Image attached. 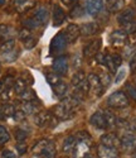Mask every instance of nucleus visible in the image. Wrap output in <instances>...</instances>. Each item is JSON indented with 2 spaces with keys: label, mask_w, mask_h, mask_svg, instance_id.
<instances>
[{
  "label": "nucleus",
  "mask_w": 136,
  "mask_h": 158,
  "mask_svg": "<svg viewBox=\"0 0 136 158\" xmlns=\"http://www.w3.org/2000/svg\"><path fill=\"white\" fill-rule=\"evenodd\" d=\"M129 98L125 93L122 91H116V93L111 94L107 99V105L112 109H125L129 106Z\"/></svg>",
  "instance_id": "1"
},
{
  "label": "nucleus",
  "mask_w": 136,
  "mask_h": 158,
  "mask_svg": "<svg viewBox=\"0 0 136 158\" xmlns=\"http://www.w3.org/2000/svg\"><path fill=\"white\" fill-rule=\"evenodd\" d=\"M58 119L56 116H53L50 111L47 110H42V111H38L34 115V123L37 127L39 128H46V127H54L57 124Z\"/></svg>",
  "instance_id": "2"
},
{
  "label": "nucleus",
  "mask_w": 136,
  "mask_h": 158,
  "mask_svg": "<svg viewBox=\"0 0 136 158\" xmlns=\"http://www.w3.org/2000/svg\"><path fill=\"white\" fill-rule=\"evenodd\" d=\"M67 38L64 35L63 32H59L58 34H56L53 37L52 39V42H50V47H49V52H50V55H59L61 52H63L67 47Z\"/></svg>",
  "instance_id": "3"
},
{
  "label": "nucleus",
  "mask_w": 136,
  "mask_h": 158,
  "mask_svg": "<svg viewBox=\"0 0 136 158\" xmlns=\"http://www.w3.org/2000/svg\"><path fill=\"white\" fill-rule=\"evenodd\" d=\"M87 82H88V86H90V93L93 95V96H101L103 94V91H105V87L102 86L101 84V80H100V77L96 73H90L87 76Z\"/></svg>",
  "instance_id": "4"
},
{
  "label": "nucleus",
  "mask_w": 136,
  "mask_h": 158,
  "mask_svg": "<svg viewBox=\"0 0 136 158\" xmlns=\"http://www.w3.org/2000/svg\"><path fill=\"white\" fill-rule=\"evenodd\" d=\"M120 147L125 152H134L136 149V134L124 133V135L120 138Z\"/></svg>",
  "instance_id": "5"
},
{
  "label": "nucleus",
  "mask_w": 136,
  "mask_h": 158,
  "mask_svg": "<svg viewBox=\"0 0 136 158\" xmlns=\"http://www.w3.org/2000/svg\"><path fill=\"white\" fill-rule=\"evenodd\" d=\"M101 46H102V41L98 38V39H93L90 43H87L83 48V56L86 58H92L94 56H97L100 53V49H101Z\"/></svg>",
  "instance_id": "6"
},
{
  "label": "nucleus",
  "mask_w": 136,
  "mask_h": 158,
  "mask_svg": "<svg viewBox=\"0 0 136 158\" xmlns=\"http://www.w3.org/2000/svg\"><path fill=\"white\" fill-rule=\"evenodd\" d=\"M52 67H53V71L58 73L59 76L66 75L68 72V67H70V66H68V58L66 56H57L53 60Z\"/></svg>",
  "instance_id": "7"
},
{
  "label": "nucleus",
  "mask_w": 136,
  "mask_h": 158,
  "mask_svg": "<svg viewBox=\"0 0 136 158\" xmlns=\"http://www.w3.org/2000/svg\"><path fill=\"white\" fill-rule=\"evenodd\" d=\"M90 122L96 129H108L107 128V122H106L105 110H98L96 113H93L91 115Z\"/></svg>",
  "instance_id": "8"
},
{
  "label": "nucleus",
  "mask_w": 136,
  "mask_h": 158,
  "mask_svg": "<svg viewBox=\"0 0 136 158\" xmlns=\"http://www.w3.org/2000/svg\"><path fill=\"white\" fill-rule=\"evenodd\" d=\"M127 33L124 31H114L110 34V43L115 47H124L127 43Z\"/></svg>",
  "instance_id": "9"
},
{
  "label": "nucleus",
  "mask_w": 136,
  "mask_h": 158,
  "mask_svg": "<svg viewBox=\"0 0 136 158\" xmlns=\"http://www.w3.org/2000/svg\"><path fill=\"white\" fill-rule=\"evenodd\" d=\"M83 8L90 15H97L103 9V2L102 0H85Z\"/></svg>",
  "instance_id": "10"
},
{
  "label": "nucleus",
  "mask_w": 136,
  "mask_h": 158,
  "mask_svg": "<svg viewBox=\"0 0 136 158\" xmlns=\"http://www.w3.org/2000/svg\"><path fill=\"white\" fill-rule=\"evenodd\" d=\"M121 63H122V57L120 55H116V53L115 55H108L107 53L106 61H105V66L110 70V72L115 73L117 71V69L121 66Z\"/></svg>",
  "instance_id": "11"
},
{
  "label": "nucleus",
  "mask_w": 136,
  "mask_h": 158,
  "mask_svg": "<svg viewBox=\"0 0 136 158\" xmlns=\"http://www.w3.org/2000/svg\"><path fill=\"white\" fill-rule=\"evenodd\" d=\"M117 20L118 23L122 25H125L127 23H131V22H135L136 20V10L134 8H127L125 10H122L118 17H117Z\"/></svg>",
  "instance_id": "12"
},
{
  "label": "nucleus",
  "mask_w": 136,
  "mask_h": 158,
  "mask_svg": "<svg viewBox=\"0 0 136 158\" xmlns=\"http://www.w3.org/2000/svg\"><path fill=\"white\" fill-rule=\"evenodd\" d=\"M90 140H77L76 148L73 151V157L74 158H85L86 154L90 152Z\"/></svg>",
  "instance_id": "13"
},
{
  "label": "nucleus",
  "mask_w": 136,
  "mask_h": 158,
  "mask_svg": "<svg viewBox=\"0 0 136 158\" xmlns=\"http://www.w3.org/2000/svg\"><path fill=\"white\" fill-rule=\"evenodd\" d=\"M53 114H54V116H56L58 120H67V119H72V116L74 115V113H72V111L68 110L67 108H64L61 102H59L58 105H56V106L53 108Z\"/></svg>",
  "instance_id": "14"
},
{
  "label": "nucleus",
  "mask_w": 136,
  "mask_h": 158,
  "mask_svg": "<svg viewBox=\"0 0 136 158\" xmlns=\"http://www.w3.org/2000/svg\"><path fill=\"white\" fill-rule=\"evenodd\" d=\"M63 33H64V35L67 38V41L70 42V43H73V42L77 41L78 37L81 35V29H79V27H78L77 24H70L64 29Z\"/></svg>",
  "instance_id": "15"
},
{
  "label": "nucleus",
  "mask_w": 136,
  "mask_h": 158,
  "mask_svg": "<svg viewBox=\"0 0 136 158\" xmlns=\"http://www.w3.org/2000/svg\"><path fill=\"white\" fill-rule=\"evenodd\" d=\"M101 144L111 148H118L120 147V138L115 133H106L101 137Z\"/></svg>",
  "instance_id": "16"
},
{
  "label": "nucleus",
  "mask_w": 136,
  "mask_h": 158,
  "mask_svg": "<svg viewBox=\"0 0 136 158\" xmlns=\"http://www.w3.org/2000/svg\"><path fill=\"white\" fill-rule=\"evenodd\" d=\"M97 154H98V158H118L117 148L106 147L103 144H101L97 148Z\"/></svg>",
  "instance_id": "17"
},
{
  "label": "nucleus",
  "mask_w": 136,
  "mask_h": 158,
  "mask_svg": "<svg viewBox=\"0 0 136 158\" xmlns=\"http://www.w3.org/2000/svg\"><path fill=\"white\" fill-rule=\"evenodd\" d=\"M52 19H53V25H54V27H58V25H61L66 20V13H64V10L61 6H58V5H54L53 6V13H52Z\"/></svg>",
  "instance_id": "18"
},
{
  "label": "nucleus",
  "mask_w": 136,
  "mask_h": 158,
  "mask_svg": "<svg viewBox=\"0 0 136 158\" xmlns=\"http://www.w3.org/2000/svg\"><path fill=\"white\" fill-rule=\"evenodd\" d=\"M81 29V34L82 35H86V37H90V35H94L97 32H98V24L97 23H93V22H90V23H85L79 27Z\"/></svg>",
  "instance_id": "19"
},
{
  "label": "nucleus",
  "mask_w": 136,
  "mask_h": 158,
  "mask_svg": "<svg viewBox=\"0 0 136 158\" xmlns=\"http://www.w3.org/2000/svg\"><path fill=\"white\" fill-rule=\"evenodd\" d=\"M76 144H77V138L74 135H68L62 144V151L66 154H72L74 148H76Z\"/></svg>",
  "instance_id": "20"
},
{
  "label": "nucleus",
  "mask_w": 136,
  "mask_h": 158,
  "mask_svg": "<svg viewBox=\"0 0 136 158\" xmlns=\"http://www.w3.org/2000/svg\"><path fill=\"white\" fill-rule=\"evenodd\" d=\"M35 20L40 24V27H43V25H46L48 23V18H49V13L47 10L46 6H40L37 13H35V15H34Z\"/></svg>",
  "instance_id": "21"
},
{
  "label": "nucleus",
  "mask_w": 136,
  "mask_h": 158,
  "mask_svg": "<svg viewBox=\"0 0 136 158\" xmlns=\"http://www.w3.org/2000/svg\"><path fill=\"white\" fill-rule=\"evenodd\" d=\"M125 6V0H106V8L111 13L121 11Z\"/></svg>",
  "instance_id": "22"
},
{
  "label": "nucleus",
  "mask_w": 136,
  "mask_h": 158,
  "mask_svg": "<svg viewBox=\"0 0 136 158\" xmlns=\"http://www.w3.org/2000/svg\"><path fill=\"white\" fill-rule=\"evenodd\" d=\"M49 142H50V140H49V139H47V138L38 140V142L34 144V146H33V148H32L33 154H34V156H42V154H43V152L46 151V148L48 147Z\"/></svg>",
  "instance_id": "23"
},
{
  "label": "nucleus",
  "mask_w": 136,
  "mask_h": 158,
  "mask_svg": "<svg viewBox=\"0 0 136 158\" xmlns=\"http://www.w3.org/2000/svg\"><path fill=\"white\" fill-rule=\"evenodd\" d=\"M0 113H2L3 118L4 119H6V118H10V116H14V113H15V108L11 104H3L0 105Z\"/></svg>",
  "instance_id": "24"
},
{
  "label": "nucleus",
  "mask_w": 136,
  "mask_h": 158,
  "mask_svg": "<svg viewBox=\"0 0 136 158\" xmlns=\"http://www.w3.org/2000/svg\"><path fill=\"white\" fill-rule=\"evenodd\" d=\"M20 99L24 101V102H29V101H34L37 99V94H35V91L30 87H26L23 93L19 95Z\"/></svg>",
  "instance_id": "25"
},
{
  "label": "nucleus",
  "mask_w": 136,
  "mask_h": 158,
  "mask_svg": "<svg viewBox=\"0 0 136 158\" xmlns=\"http://www.w3.org/2000/svg\"><path fill=\"white\" fill-rule=\"evenodd\" d=\"M53 91H54V94H56V96L63 98L67 94V91H68V85L64 81H61L56 86H53Z\"/></svg>",
  "instance_id": "26"
},
{
  "label": "nucleus",
  "mask_w": 136,
  "mask_h": 158,
  "mask_svg": "<svg viewBox=\"0 0 136 158\" xmlns=\"http://www.w3.org/2000/svg\"><path fill=\"white\" fill-rule=\"evenodd\" d=\"M87 80V77H86V73L83 71H77L73 77H72V85L74 87H78L79 85H82L85 81Z\"/></svg>",
  "instance_id": "27"
},
{
  "label": "nucleus",
  "mask_w": 136,
  "mask_h": 158,
  "mask_svg": "<svg viewBox=\"0 0 136 158\" xmlns=\"http://www.w3.org/2000/svg\"><path fill=\"white\" fill-rule=\"evenodd\" d=\"M56 153H57V149H56V144L54 142H49L48 147L46 148V151L43 152V154L40 156L42 158H56Z\"/></svg>",
  "instance_id": "28"
},
{
  "label": "nucleus",
  "mask_w": 136,
  "mask_h": 158,
  "mask_svg": "<svg viewBox=\"0 0 136 158\" xmlns=\"http://www.w3.org/2000/svg\"><path fill=\"white\" fill-rule=\"evenodd\" d=\"M22 110L25 113V114H34V113H37V110H38V105L37 104H34L33 101H29V102H23L22 104Z\"/></svg>",
  "instance_id": "29"
},
{
  "label": "nucleus",
  "mask_w": 136,
  "mask_h": 158,
  "mask_svg": "<svg viewBox=\"0 0 136 158\" xmlns=\"http://www.w3.org/2000/svg\"><path fill=\"white\" fill-rule=\"evenodd\" d=\"M46 77H47V81H48V84L53 87V86H56L57 84H59L61 81H62V78H61V76L58 75V73H56V72H48L47 75H46Z\"/></svg>",
  "instance_id": "30"
},
{
  "label": "nucleus",
  "mask_w": 136,
  "mask_h": 158,
  "mask_svg": "<svg viewBox=\"0 0 136 158\" xmlns=\"http://www.w3.org/2000/svg\"><path fill=\"white\" fill-rule=\"evenodd\" d=\"M18 56H19V52L15 51V49H13L10 52H5V53H3L2 55V60L4 62H8L9 63V62H14L18 58Z\"/></svg>",
  "instance_id": "31"
},
{
  "label": "nucleus",
  "mask_w": 136,
  "mask_h": 158,
  "mask_svg": "<svg viewBox=\"0 0 136 158\" xmlns=\"http://www.w3.org/2000/svg\"><path fill=\"white\" fill-rule=\"evenodd\" d=\"M13 49H15V41L14 39H6L5 42L0 44V51L5 53V52H10Z\"/></svg>",
  "instance_id": "32"
},
{
  "label": "nucleus",
  "mask_w": 136,
  "mask_h": 158,
  "mask_svg": "<svg viewBox=\"0 0 136 158\" xmlns=\"http://www.w3.org/2000/svg\"><path fill=\"white\" fill-rule=\"evenodd\" d=\"M105 115H106V122H107V128H115L117 124V118L108 110H105Z\"/></svg>",
  "instance_id": "33"
},
{
  "label": "nucleus",
  "mask_w": 136,
  "mask_h": 158,
  "mask_svg": "<svg viewBox=\"0 0 136 158\" xmlns=\"http://www.w3.org/2000/svg\"><path fill=\"white\" fill-rule=\"evenodd\" d=\"M25 89H26V84L22 80V78H18V80H15L14 84H13V90H14L18 95H20Z\"/></svg>",
  "instance_id": "34"
},
{
  "label": "nucleus",
  "mask_w": 136,
  "mask_h": 158,
  "mask_svg": "<svg viewBox=\"0 0 136 158\" xmlns=\"http://www.w3.org/2000/svg\"><path fill=\"white\" fill-rule=\"evenodd\" d=\"M23 25H24V28H28L29 31H32V29H37V28L40 27V24L35 20L34 17H33V18H29V19H25V20L23 22Z\"/></svg>",
  "instance_id": "35"
},
{
  "label": "nucleus",
  "mask_w": 136,
  "mask_h": 158,
  "mask_svg": "<svg viewBox=\"0 0 136 158\" xmlns=\"http://www.w3.org/2000/svg\"><path fill=\"white\" fill-rule=\"evenodd\" d=\"M9 140H10V134H9V131L6 130L5 127L0 125V146H3V144L8 143Z\"/></svg>",
  "instance_id": "36"
},
{
  "label": "nucleus",
  "mask_w": 136,
  "mask_h": 158,
  "mask_svg": "<svg viewBox=\"0 0 136 158\" xmlns=\"http://www.w3.org/2000/svg\"><path fill=\"white\" fill-rule=\"evenodd\" d=\"M71 17L72 18H78V17H82L85 14V8L83 6H81L78 4H74V6H72L71 9Z\"/></svg>",
  "instance_id": "37"
},
{
  "label": "nucleus",
  "mask_w": 136,
  "mask_h": 158,
  "mask_svg": "<svg viewBox=\"0 0 136 158\" xmlns=\"http://www.w3.org/2000/svg\"><path fill=\"white\" fill-rule=\"evenodd\" d=\"M14 137H15V139H17L18 143H23V142L26 139V137H28V134H26V131H25L24 129L18 128V129H15V131H14Z\"/></svg>",
  "instance_id": "38"
},
{
  "label": "nucleus",
  "mask_w": 136,
  "mask_h": 158,
  "mask_svg": "<svg viewBox=\"0 0 136 158\" xmlns=\"http://www.w3.org/2000/svg\"><path fill=\"white\" fill-rule=\"evenodd\" d=\"M98 77H100V80H101V84H102V86L106 89L107 86H110V84H111V75L108 73V72H101L100 75H98Z\"/></svg>",
  "instance_id": "39"
},
{
  "label": "nucleus",
  "mask_w": 136,
  "mask_h": 158,
  "mask_svg": "<svg viewBox=\"0 0 136 158\" xmlns=\"http://www.w3.org/2000/svg\"><path fill=\"white\" fill-rule=\"evenodd\" d=\"M11 90H13V86H5L2 93H0V99L3 101H8L11 96Z\"/></svg>",
  "instance_id": "40"
},
{
  "label": "nucleus",
  "mask_w": 136,
  "mask_h": 158,
  "mask_svg": "<svg viewBox=\"0 0 136 158\" xmlns=\"http://www.w3.org/2000/svg\"><path fill=\"white\" fill-rule=\"evenodd\" d=\"M126 91H127V98H131L134 101H136V86L132 84H127Z\"/></svg>",
  "instance_id": "41"
},
{
  "label": "nucleus",
  "mask_w": 136,
  "mask_h": 158,
  "mask_svg": "<svg viewBox=\"0 0 136 158\" xmlns=\"http://www.w3.org/2000/svg\"><path fill=\"white\" fill-rule=\"evenodd\" d=\"M34 3H35V0H26L25 3H23V4L18 5L17 8H18V10H19V11H26V10L30 9V8L34 5Z\"/></svg>",
  "instance_id": "42"
},
{
  "label": "nucleus",
  "mask_w": 136,
  "mask_h": 158,
  "mask_svg": "<svg viewBox=\"0 0 136 158\" xmlns=\"http://www.w3.org/2000/svg\"><path fill=\"white\" fill-rule=\"evenodd\" d=\"M23 42H24V46H25L26 49H32V48H34L35 44H37V39H35L33 35H30V37H28V38H26L25 41H23Z\"/></svg>",
  "instance_id": "43"
},
{
  "label": "nucleus",
  "mask_w": 136,
  "mask_h": 158,
  "mask_svg": "<svg viewBox=\"0 0 136 158\" xmlns=\"http://www.w3.org/2000/svg\"><path fill=\"white\" fill-rule=\"evenodd\" d=\"M25 116H26V114H25L22 109L15 110V113H14V119H15L17 122H24V120H25Z\"/></svg>",
  "instance_id": "44"
},
{
  "label": "nucleus",
  "mask_w": 136,
  "mask_h": 158,
  "mask_svg": "<svg viewBox=\"0 0 136 158\" xmlns=\"http://www.w3.org/2000/svg\"><path fill=\"white\" fill-rule=\"evenodd\" d=\"M81 64H82V57H81L78 53H76L73 56V62H72V66L74 69H79Z\"/></svg>",
  "instance_id": "45"
},
{
  "label": "nucleus",
  "mask_w": 136,
  "mask_h": 158,
  "mask_svg": "<svg viewBox=\"0 0 136 158\" xmlns=\"http://www.w3.org/2000/svg\"><path fill=\"white\" fill-rule=\"evenodd\" d=\"M30 35H32V33H30V31L28 28H22L19 31V37H20L22 41H25V39L28 37H30Z\"/></svg>",
  "instance_id": "46"
},
{
  "label": "nucleus",
  "mask_w": 136,
  "mask_h": 158,
  "mask_svg": "<svg viewBox=\"0 0 136 158\" xmlns=\"http://www.w3.org/2000/svg\"><path fill=\"white\" fill-rule=\"evenodd\" d=\"M2 158H17V154L10 149H4L2 152Z\"/></svg>",
  "instance_id": "47"
},
{
  "label": "nucleus",
  "mask_w": 136,
  "mask_h": 158,
  "mask_svg": "<svg viewBox=\"0 0 136 158\" xmlns=\"http://www.w3.org/2000/svg\"><path fill=\"white\" fill-rule=\"evenodd\" d=\"M130 70L131 72H136V52L130 58Z\"/></svg>",
  "instance_id": "48"
},
{
  "label": "nucleus",
  "mask_w": 136,
  "mask_h": 158,
  "mask_svg": "<svg viewBox=\"0 0 136 158\" xmlns=\"http://www.w3.org/2000/svg\"><path fill=\"white\" fill-rule=\"evenodd\" d=\"M15 148H17L18 154H24V153L26 152V146H25V143H24V142H23V143H18Z\"/></svg>",
  "instance_id": "49"
},
{
  "label": "nucleus",
  "mask_w": 136,
  "mask_h": 158,
  "mask_svg": "<svg viewBox=\"0 0 136 158\" xmlns=\"http://www.w3.org/2000/svg\"><path fill=\"white\" fill-rule=\"evenodd\" d=\"M125 75H126V71H125V69H121V70L118 71V73H117V77H116V80H115V82H116V84L121 82L122 80H124V77H125Z\"/></svg>",
  "instance_id": "50"
},
{
  "label": "nucleus",
  "mask_w": 136,
  "mask_h": 158,
  "mask_svg": "<svg viewBox=\"0 0 136 158\" xmlns=\"http://www.w3.org/2000/svg\"><path fill=\"white\" fill-rule=\"evenodd\" d=\"M106 56H107V53H98V55L96 56V60H97V62H98L100 64H105V61H106Z\"/></svg>",
  "instance_id": "51"
},
{
  "label": "nucleus",
  "mask_w": 136,
  "mask_h": 158,
  "mask_svg": "<svg viewBox=\"0 0 136 158\" xmlns=\"http://www.w3.org/2000/svg\"><path fill=\"white\" fill-rule=\"evenodd\" d=\"M62 2L66 4V5H72V4H74L77 0H62Z\"/></svg>",
  "instance_id": "52"
},
{
  "label": "nucleus",
  "mask_w": 136,
  "mask_h": 158,
  "mask_svg": "<svg viewBox=\"0 0 136 158\" xmlns=\"http://www.w3.org/2000/svg\"><path fill=\"white\" fill-rule=\"evenodd\" d=\"M4 87H5V85H4V80H0V93L3 91Z\"/></svg>",
  "instance_id": "53"
},
{
  "label": "nucleus",
  "mask_w": 136,
  "mask_h": 158,
  "mask_svg": "<svg viewBox=\"0 0 136 158\" xmlns=\"http://www.w3.org/2000/svg\"><path fill=\"white\" fill-rule=\"evenodd\" d=\"M14 2H15V4H17V6H18V5H20V4H23V3H25V2H26V0H14Z\"/></svg>",
  "instance_id": "54"
},
{
  "label": "nucleus",
  "mask_w": 136,
  "mask_h": 158,
  "mask_svg": "<svg viewBox=\"0 0 136 158\" xmlns=\"http://www.w3.org/2000/svg\"><path fill=\"white\" fill-rule=\"evenodd\" d=\"M132 158H136V149L132 152Z\"/></svg>",
  "instance_id": "55"
},
{
  "label": "nucleus",
  "mask_w": 136,
  "mask_h": 158,
  "mask_svg": "<svg viewBox=\"0 0 136 158\" xmlns=\"http://www.w3.org/2000/svg\"><path fill=\"white\" fill-rule=\"evenodd\" d=\"M5 4V0H0V5H4Z\"/></svg>",
  "instance_id": "56"
},
{
  "label": "nucleus",
  "mask_w": 136,
  "mask_h": 158,
  "mask_svg": "<svg viewBox=\"0 0 136 158\" xmlns=\"http://www.w3.org/2000/svg\"><path fill=\"white\" fill-rule=\"evenodd\" d=\"M85 158H90V157H85Z\"/></svg>",
  "instance_id": "57"
}]
</instances>
